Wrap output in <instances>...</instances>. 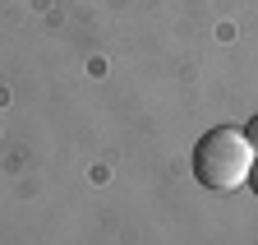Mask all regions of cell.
<instances>
[{"instance_id": "3", "label": "cell", "mask_w": 258, "mask_h": 245, "mask_svg": "<svg viewBox=\"0 0 258 245\" xmlns=\"http://www.w3.org/2000/svg\"><path fill=\"white\" fill-rule=\"evenodd\" d=\"M249 190L258 194V162H253V171H249Z\"/></svg>"}, {"instance_id": "1", "label": "cell", "mask_w": 258, "mask_h": 245, "mask_svg": "<svg viewBox=\"0 0 258 245\" xmlns=\"http://www.w3.org/2000/svg\"><path fill=\"white\" fill-rule=\"evenodd\" d=\"M253 143L244 130L235 125H217L208 130L199 143H194V176H199V185L212 190V194H231L240 185H249V171H253Z\"/></svg>"}, {"instance_id": "2", "label": "cell", "mask_w": 258, "mask_h": 245, "mask_svg": "<svg viewBox=\"0 0 258 245\" xmlns=\"http://www.w3.org/2000/svg\"><path fill=\"white\" fill-rule=\"evenodd\" d=\"M244 134H249V143L258 148V116H253V120H249V125H244Z\"/></svg>"}]
</instances>
